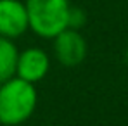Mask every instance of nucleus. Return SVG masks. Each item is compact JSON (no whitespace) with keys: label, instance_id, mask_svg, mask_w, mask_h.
I'll use <instances>...</instances> for the list:
<instances>
[{"label":"nucleus","instance_id":"nucleus-2","mask_svg":"<svg viewBox=\"0 0 128 126\" xmlns=\"http://www.w3.org/2000/svg\"><path fill=\"white\" fill-rule=\"evenodd\" d=\"M30 29L40 36L52 40L68 28L69 0H24Z\"/></svg>","mask_w":128,"mask_h":126},{"label":"nucleus","instance_id":"nucleus-1","mask_svg":"<svg viewBox=\"0 0 128 126\" xmlns=\"http://www.w3.org/2000/svg\"><path fill=\"white\" fill-rule=\"evenodd\" d=\"M36 104L38 93L35 85L18 76L9 78L0 86V125H22L33 116Z\"/></svg>","mask_w":128,"mask_h":126},{"label":"nucleus","instance_id":"nucleus-7","mask_svg":"<svg viewBox=\"0 0 128 126\" xmlns=\"http://www.w3.org/2000/svg\"><path fill=\"white\" fill-rule=\"evenodd\" d=\"M86 22V12L82 9V7H74L71 5L69 9V17H68V28L71 29H82Z\"/></svg>","mask_w":128,"mask_h":126},{"label":"nucleus","instance_id":"nucleus-3","mask_svg":"<svg viewBox=\"0 0 128 126\" xmlns=\"http://www.w3.org/2000/svg\"><path fill=\"white\" fill-rule=\"evenodd\" d=\"M52 50L57 62L64 67H76L85 61L88 45L85 36L78 29L66 28L52 38Z\"/></svg>","mask_w":128,"mask_h":126},{"label":"nucleus","instance_id":"nucleus-6","mask_svg":"<svg viewBox=\"0 0 128 126\" xmlns=\"http://www.w3.org/2000/svg\"><path fill=\"white\" fill-rule=\"evenodd\" d=\"M19 48L14 40L0 36V81H7L9 78L16 76V64H18Z\"/></svg>","mask_w":128,"mask_h":126},{"label":"nucleus","instance_id":"nucleus-8","mask_svg":"<svg viewBox=\"0 0 128 126\" xmlns=\"http://www.w3.org/2000/svg\"><path fill=\"white\" fill-rule=\"evenodd\" d=\"M2 83H4V81H0V86H2Z\"/></svg>","mask_w":128,"mask_h":126},{"label":"nucleus","instance_id":"nucleus-4","mask_svg":"<svg viewBox=\"0 0 128 126\" xmlns=\"http://www.w3.org/2000/svg\"><path fill=\"white\" fill-rule=\"evenodd\" d=\"M50 57L40 47H28L19 52L16 64V76L28 83H38L48 74Z\"/></svg>","mask_w":128,"mask_h":126},{"label":"nucleus","instance_id":"nucleus-5","mask_svg":"<svg viewBox=\"0 0 128 126\" xmlns=\"http://www.w3.org/2000/svg\"><path fill=\"white\" fill-rule=\"evenodd\" d=\"M30 29L24 0H0V36L16 40Z\"/></svg>","mask_w":128,"mask_h":126}]
</instances>
